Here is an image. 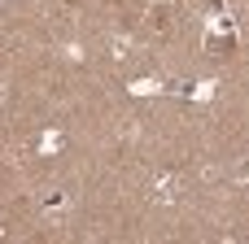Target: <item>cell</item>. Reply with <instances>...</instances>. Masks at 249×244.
<instances>
[{
    "instance_id": "1",
    "label": "cell",
    "mask_w": 249,
    "mask_h": 244,
    "mask_svg": "<svg viewBox=\"0 0 249 244\" xmlns=\"http://www.w3.org/2000/svg\"><path fill=\"white\" fill-rule=\"evenodd\" d=\"M153 26H158V31H171V22H166V9H153Z\"/></svg>"
},
{
    "instance_id": "2",
    "label": "cell",
    "mask_w": 249,
    "mask_h": 244,
    "mask_svg": "<svg viewBox=\"0 0 249 244\" xmlns=\"http://www.w3.org/2000/svg\"><path fill=\"white\" fill-rule=\"evenodd\" d=\"M0 96H4V92H0Z\"/></svg>"
}]
</instances>
